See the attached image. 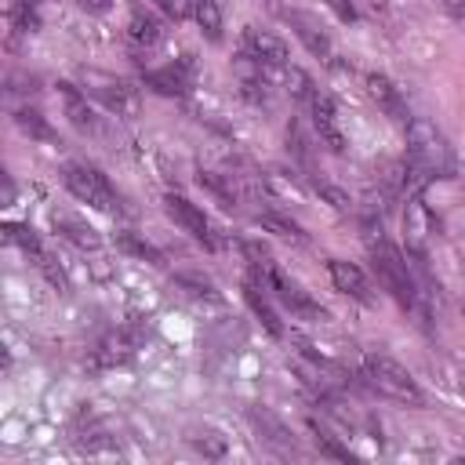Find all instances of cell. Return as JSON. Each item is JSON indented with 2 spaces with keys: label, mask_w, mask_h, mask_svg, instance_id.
Wrapping results in <instances>:
<instances>
[{
  "label": "cell",
  "mask_w": 465,
  "mask_h": 465,
  "mask_svg": "<svg viewBox=\"0 0 465 465\" xmlns=\"http://www.w3.org/2000/svg\"><path fill=\"white\" fill-rule=\"evenodd\" d=\"M193 19L196 26L204 29V37L208 41H222V8H218V0H193Z\"/></svg>",
  "instance_id": "e0dca14e"
},
{
  "label": "cell",
  "mask_w": 465,
  "mask_h": 465,
  "mask_svg": "<svg viewBox=\"0 0 465 465\" xmlns=\"http://www.w3.org/2000/svg\"><path fill=\"white\" fill-rule=\"evenodd\" d=\"M437 229V218L429 215V208L418 201V196H411L408 201V215H404V232H408V251L415 258L425 255V237Z\"/></svg>",
  "instance_id": "52a82bcc"
},
{
  "label": "cell",
  "mask_w": 465,
  "mask_h": 465,
  "mask_svg": "<svg viewBox=\"0 0 465 465\" xmlns=\"http://www.w3.org/2000/svg\"><path fill=\"white\" fill-rule=\"evenodd\" d=\"M280 80H284V88H287L291 98H313V95H316V91H313V77H309L306 70H298V65H284Z\"/></svg>",
  "instance_id": "cb8c5ba5"
},
{
  "label": "cell",
  "mask_w": 465,
  "mask_h": 465,
  "mask_svg": "<svg viewBox=\"0 0 465 465\" xmlns=\"http://www.w3.org/2000/svg\"><path fill=\"white\" fill-rule=\"evenodd\" d=\"M113 273H117V270H113V262H110V258H103V255H95V258L88 262V277H91L95 284H110V280H113Z\"/></svg>",
  "instance_id": "f546056e"
},
{
  "label": "cell",
  "mask_w": 465,
  "mask_h": 465,
  "mask_svg": "<svg viewBox=\"0 0 465 465\" xmlns=\"http://www.w3.org/2000/svg\"><path fill=\"white\" fill-rule=\"evenodd\" d=\"M251 418H255V425H258V433L265 437V444H273V447H280V451H294V437L287 433V429H284L270 411H251Z\"/></svg>",
  "instance_id": "ac0fdd59"
},
{
  "label": "cell",
  "mask_w": 465,
  "mask_h": 465,
  "mask_svg": "<svg viewBox=\"0 0 465 465\" xmlns=\"http://www.w3.org/2000/svg\"><path fill=\"white\" fill-rule=\"evenodd\" d=\"M287 22L294 26L298 41H302L316 58H327V62H331V41H327V33H324L309 15H302V11H287Z\"/></svg>",
  "instance_id": "8fae6325"
},
{
  "label": "cell",
  "mask_w": 465,
  "mask_h": 465,
  "mask_svg": "<svg viewBox=\"0 0 465 465\" xmlns=\"http://www.w3.org/2000/svg\"><path fill=\"white\" fill-rule=\"evenodd\" d=\"M313 127H316L320 142H327V149H335V153L346 149V139L339 131V117H335V103H331L327 95H313Z\"/></svg>",
  "instance_id": "9c48e42d"
},
{
  "label": "cell",
  "mask_w": 465,
  "mask_h": 465,
  "mask_svg": "<svg viewBox=\"0 0 465 465\" xmlns=\"http://www.w3.org/2000/svg\"><path fill=\"white\" fill-rule=\"evenodd\" d=\"M408 164L418 168L422 175H451L454 160H451V146L437 131V124H429L425 117L408 120Z\"/></svg>",
  "instance_id": "6da1fadb"
},
{
  "label": "cell",
  "mask_w": 465,
  "mask_h": 465,
  "mask_svg": "<svg viewBox=\"0 0 465 465\" xmlns=\"http://www.w3.org/2000/svg\"><path fill=\"white\" fill-rule=\"evenodd\" d=\"M11 201H15V182L4 179V204H11Z\"/></svg>",
  "instance_id": "74e56055"
},
{
  "label": "cell",
  "mask_w": 465,
  "mask_h": 465,
  "mask_svg": "<svg viewBox=\"0 0 465 465\" xmlns=\"http://www.w3.org/2000/svg\"><path fill=\"white\" fill-rule=\"evenodd\" d=\"M84 84L95 98H103L106 110L117 113V117H139V91L117 80V77H106V73H98V70H84Z\"/></svg>",
  "instance_id": "5b68a950"
},
{
  "label": "cell",
  "mask_w": 465,
  "mask_h": 465,
  "mask_svg": "<svg viewBox=\"0 0 465 465\" xmlns=\"http://www.w3.org/2000/svg\"><path fill=\"white\" fill-rule=\"evenodd\" d=\"M327 273H331V284H335V291H342V294H349V298H360V302H375L371 287H368V277H363L353 262L331 258V262H327Z\"/></svg>",
  "instance_id": "ba28073f"
},
{
  "label": "cell",
  "mask_w": 465,
  "mask_h": 465,
  "mask_svg": "<svg viewBox=\"0 0 465 465\" xmlns=\"http://www.w3.org/2000/svg\"><path fill=\"white\" fill-rule=\"evenodd\" d=\"M182 287H189V294H204V298H215V287H211V280H201V277H175Z\"/></svg>",
  "instance_id": "1f68e13d"
},
{
  "label": "cell",
  "mask_w": 465,
  "mask_h": 465,
  "mask_svg": "<svg viewBox=\"0 0 465 465\" xmlns=\"http://www.w3.org/2000/svg\"><path fill=\"white\" fill-rule=\"evenodd\" d=\"M117 248H120L124 255H135V258L149 262V265H168V262H164V255H160V251H156L149 240L135 237V232H117Z\"/></svg>",
  "instance_id": "ffe728a7"
},
{
  "label": "cell",
  "mask_w": 465,
  "mask_h": 465,
  "mask_svg": "<svg viewBox=\"0 0 465 465\" xmlns=\"http://www.w3.org/2000/svg\"><path fill=\"white\" fill-rule=\"evenodd\" d=\"M127 37L135 41V44L153 48L164 37V26H160V19L149 8H135V15H131V22H127Z\"/></svg>",
  "instance_id": "2e32d148"
},
{
  "label": "cell",
  "mask_w": 465,
  "mask_h": 465,
  "mask_svg": "<svg viewBox=\"0 0 465 465\" xmlns=\"http://www.w3.org/2000/svg\"><path fill=\"white\" fill-rule=\"evenodd\" d=\"M62 182H65V189L77 196V201H84V204H91L98 211H113V204H117L106 175L98 168H88V164H65Z\"/></svg>",
  "instance_id": "277c9868"
},
{
  "label": "cell",
  "mask_w": 465,
  "mask_h": 465,
  "mask_svg": "<svg viewBox=\"0 0 465 465\" xmlns=\"http://www.w3.org/2000/svg\"><path fill=\"white\" fill-rule=\"evenodd\" d=\"M327 8L335 11L342 22H356V19H360V11H356V4H353V0H327Z\"/></svg>",
  "instance_id": "d6a6232c"
},
{
  "label": "cell",
  "mask_w": 465,
  "mask_h": 465,
  "mask_svg": "<svg viewBox=\"0 0 465 465\" xmlns=\"http://www.w3.org/2000/svg\"><path fill=\"white\" fill-rule=\"evenodd\" d=\"M55 229H58V237H65L70 244H77L80 251H98L103 248V237L80 218H70V215H55Z\"/></svg>",
  "instance_id": "4fadbf2b"
},
{
  "label": "cell",
  "mask_w": 465,
  "mask_h": 465,
  "mask_svg": "<svg viewBox=\"0 0 465 465\" xmlns=\"http://www.w3.org/2000/svg\"><path fill=\"white\" fill-rule=\"evenodd\" d=\"M77 4H80L84 11H91V15H103V11L113 8V0H77Z\"/></svg>",
  "instance_id": "d590c367"
},
{
  "label": "cell",
  "mask_w": 465,
  "mask_h": 465,
  "mask_svg": "<svg viewBox=\"0 0 465 465\" xmlns=\"http://www.w3.org/2000/svg\"><path fill=\"white\" fill-rule=\"evenodd\" d=\"M62 88V95H65V117H70V124L80 131V135H95L98 131V117H95V110L88 106V98L73 88V84H58Z\"/></svg>",
  "instance_id": "30bf717a"
},
{
  "label": "cell",
  "mask_w": 465,
  "mask_h": 465,
  "mask_svg": "<svg viewBox=\"0 0 465 465\" xmlns=\"http://www.w3.org/2000/svg\"><path fill=\"white\" fill-rule=\"evenodd\" d=\"M461 316H465V302H461Z\"/></svg>",
  "instance_id": "f35d334b"
},
{
  "label": "cell",
  "mask_w": 465,
  "mask_h": 465,
  "mask_svg": "<svg viewBox=\"0 0 465 465\" xmlns=\"http://www.w3.org/2000/svg\"><path fill=\"white\" fill-rule=\"evenodd\" d=\"M368 95L375 98V103H378L389 117L408 120V117H404V98H400V91L393 88V80H389V77H382V73H368Z\"/></svg>",
  "instance_id": "5bb4252c"
},
{
  "label": "cell",
  "mask_w": 465,
  "mask_h": 465,
  "mask_svg": "<svg viewBox=\"0 0 465 465\" xmlns=\"http://www.w3.org/2000/svg\"><path fill=\"white\" fill-rule=\"evenodd\" d=\"M316 193L324 196V201L331 204V208H335V211H349L353 208V201H349V193L346 189H339V186H331V182H316Z\"/></svg>",
  "instance_id": "83f0119b"
},
{
  "label": "cell",
  "mask_w": 465,
  "mask_h": 465,
  "mask_svg": "<svg viewBox=\"0 0 465 465\" xmlns=\"http://www.w3.org/2000/svg\"><path fill=\"white\" fill-rule=\"evenodd\" d=\"M189 444L201 451L204 458H215V461L225 458V437H218L215 429H196V433L189 437Z\"/></svg>",
  "instance_id": "d4e9b609"
},
{
  "label": "cell",
  "mask_w": 465,
  "mask_h": 465,
  "mask_svg": "<svg viewBox=\"0 0 465 465\" xmlns=\"http://www.w3.org/2000/svg\"><path fill=\"white\" fill-rule=\"evenodd\" d=\"M146 84L160 95H182L186 91V77H182V70H175V65H168V70H149Z\"/></svg>",
  "instance_id": "7402d4cb"
},
{
  "label": "cell",
  "mask_w": 465,
  "mask_h": 465,
  "mask_svg": "<svg viewBox=\"0 0 465 465\" xmlns=\"http://www.w3.org/2000/svg\"><path fill=\"white\" fill-rule=\"evenodd\" d=\"M244 255L251 258V265H258V270H265V265H270V251H265L262 244H255V240L244 244Z\"/></svg>",
  "instance_id": "e575fe53"
},
{
  "label": "cell",
  "mask_w": 465,
  "mask_h": 465,
  "mask_svg": "<svg viewBox=\"0 0 465 465\" xmlns=\"http://www.w3.org/2000/svg\"><path fill=\"white\" fill-rule=\"evenodd\" d=\"M258 225H262V229H270V232H277L280 240H291V244H306V232H302V225H294L291 218H284V215H277V211H265V215H258Z\"/></svg>",
  "instance_id": "44dd1931"
},
{
  "label": "cell",
  "mask_w": 465,
  "mask_h": 465,
  "mask_svg": "<svg viewBox=\"0 0 465 465\" xmlns=\"http://www.w3.org/2000/svg\"><path fill=\"white\" fill-rule=\"evenodd\" d=\"M248 48H251V55H258L262 62L287 65V44H284L280 37H273V33H265V29H248Z\"/></svg>",
  "instance_id": "9a60e30c"
},
{
  "label": "cell",
  "mask_w": 465,
  "mask_h": 465,
  "mask_svg": "<svg viewBox=\"0 0 465 465\" xmlns=\"http://www.w3.org/2000/svg\"><path fill=\"white\" fill-rule=\"evenodd\" d=\"M451 15L465 22V0H451Z\"/></svg>",
  "instance_id": "8d00e7d4"
},
{
  "label": "cell",
  "mask_w": 465,
  "mask_h": 465,
  "mask_svg": "<svg viewBox=\"0 0 465 465\" xmlns=\"http://www.w3.org/2000/svg\"><path fill=\"white\" fill-rule=\"evenodd\" d=\"M265 186L277 189V193H284L287 201H302V193H298V186H294V182H287L280 172H270V175H265Z\"/></svg>",
  "instance_id": "4dcf8cb0"
},
{
  "label": "cell",
  "mask_w": 465,
  "mask_h": 465,
  "mask_svg": "<svg viewBox=\"0 0 465 465\" xmlns=\"http://www.w3.org/2000/svg\"><path fill=\"white\" fill-rule=\"evenodd\" d=\"M244 298H248V306H251V313L265 324V331H270L273 339H284V324H280V316H277V309L270 306V298L262 294V284L258 280H248L244 284Z\"/></svg>",
  "instance_id": "7c38bea8"
},
{
  "label": "cell",
  "mask_w": 465,
  "mask_h": 465,
  "mask_svg": "<svg viewBox=\"0 0 465 465\" xmlns=\"http://www.w3.org/2000/svg\"><path fill=\"white\" fill-rule=\"evenodd\" d=\"M11 29H19V33H37V29H41L37 11H33L29 4H15V8H11Z\"/></svg>",
  "instance_id": "4316f807"
},
{
  "label": "cell",
  "mask_w": 465,
  "mask_h": 465,
  "mask_svg": "<svg viewBox=\"0 0 465 465\" xmlns=\"http://www.w3.org/2000/svg\"><path fill=\"white\" fill-rule=\"evenodd\" d=\"M371 262H375V273H378L382 287H385L404 309H411V306L418 302V291H415V280H411V270H408V258L382 237L378 244H371Z\"/></svg>",
  "instance_id": "7a4b0ae2"
},
{
  "label": "cell",
  "mask_w": 465,
  "mask_h": 465,
  "mask_svg": "<svg viewBox=\"0 0 465 465\" xmlns=\"http://www.w3.org/2000/svg\"><path fill=\"white\" fill-rule=\"evenodd\" d=\"M164 211H168V215L175 218V225H182L193 240H201V244H204V248H211V251H218V248H222V240L215 237V229H211V222L204 218V211L196 208V204H189L186 196L168 193V196H164Z\"/></svg>",
  "instance_id": "8992f818"
},
{
  "label": "cell",
  "mask_w": 465,
  "mask_h": 465,
  "mask_svg": "<svg viewBox=\"0 0 465 465\" xmlns=\"http://www.w3.org/2000/svg\"><path fill=\"white\" fill-rule=\"evenodd\" d=\"M316 444H320V451H324V454H331V458H339V461H349V458H353V454H349L346 447H339V444L331 440L327 433H320V437H316Z\"/></svg>",
  "instance_id": "836d02e7"
},
{
  "label": "cell",
  "mask_w": 465,
  "mask_h": 465,
  "mask_svg": "<svg viewBox=\"0 0 465 465\" xmlns=\"http://www.w3.org/2000/svg\"><path fill=\"white\" fill-rule=\"evenodd\" d=\"M4 232H8V240L19 244L26 255H33V258L44 255V251H41V237H37V232H33L29 225H15V222H11V225H4Z\"/></svg>",
  "instance_id": "484cf974"
},
{
  "label": "cell",
  "mask_w": 465,
  "mask_h": 465,
  "mask_svg": "<svg viewBox=\"0 0 465 465\" xmlns=\"http://www.w3.org/2000/svg\"><path fill=\"white\" fill-rule=\"evenodd\" d=\"M368 382H371L375 393L385 396V400L408 404V408H422L425 404V396L415 385V378L396 360H389V356H368Z\"/></svg>",
  "instance_id": "3957f363"
},
{
  "label": "cell",
  "mask_w": 465,
  "mask_h": 465,
  "mask_svg": "<svg viewBox=\"0 0 465 465\" xmlns=\"http://www.w3.org/2000/svg\"><path fill=\"white\" fill-rule=\"evenodd\" d=\"M37 265H41V273L51 280V287H58V291H70V280H65L62 265H58L51 255H41V258H37Z\"/></svg>",
  "instance_id": "f1b7e54d"
},
{
  "label": "cell",
  "mask_w": 465,
  "mask_h": 465,
  "mask_svg": "<svg viewBox=\"0 0 465 465\" xmlns=\"http://www.w3.org/2000/svg\"><path fill=\"white\" fill-rule=\"evenodd\" d=\"M201 186L208 193H215L218 201H222V208H229V211L240 204V193H237V186H232V179H225L218 172H201Z\"/></svg>",
  "instance_id": "d6986e66"
},
{
  "label": "cell",
  "mask_w": 465,
  "mask_h": 465,
  "mask_svg": "<svg viewBox=\"0 0 465 465\" xmlns=\"http://www.w3.org/2000/svg\"><path fill=\"white\" fill-rule=\"evenodd\" d=\"M15 124H19L22 131H26L29 139H41V142H55V131L48 127V120H44V117H41L37 110H29V106H26V110H15Z\"/></svg>",
  "instance_id": "603a6c76"
}]
</instances>
